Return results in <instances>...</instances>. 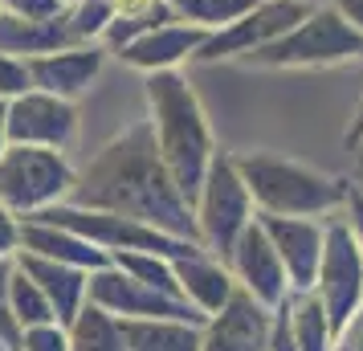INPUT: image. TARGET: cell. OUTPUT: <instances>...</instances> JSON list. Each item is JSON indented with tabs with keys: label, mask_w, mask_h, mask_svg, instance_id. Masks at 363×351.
<instances>
[{
	"label": "cell",
	"mask_w": 363,
	"mask_h": 351,
	"mask_svg": "<svg viewBox=\"0 0 363 351\" xmlns=\"http://www.w3.org/2000/svg\"><path fill=\"white\" fill-rule=\"evenodd\" d=\"M269 351H302L294 335V318H290V299L274 306V323H269Z\"/></svg>",
	"instance_id": "31"
},
{
	"label": "cell",
	"mask_w": 363,
	"mask_h": 351,
	"mask_svg": "<svg viewBox=\"0 0 363 351\" xmlns=\"http://www.w3.org/2000/svg\"><path fill=\"white\" fill-rule=\"evenodd\" d=\"M78 172L66 160V151L9 143L0 155V201L9 204L21 221L45 213L53 204H66L74 196Z\"/></svg>",
	"instance_id": "5"
},
{
	"label": "cell",
	"mask_w": 363,
	"mask_h": 351,
	"mask_svg": "<svg viewBox=\"0 0 363 351\" xmlns=\"http://www.w3.org/2000/svg\"><path fill=\"white\" fill-rule=\"evenodd\" d=\"M147 94V123L155 135V147L164 155L167 172L188 201L196 204V192L208 176V164L216 160V139L208 127V115L200 106L196 90L188 86L180 69H155L143 82Z\"/></svg>",
	"instance_id": "2"
},
{
	"label": "cell",
	"mask_w": 363,
	"mask_h": 351,
	"mask_svg": "<svg viewBox=\"0 0 363 351\" xmlns=\"http://www.w3.org/2000/svg\"><path fill=\"white\" fill-rule=\"evenodd\" d=\"M257 221L269 233L274 250L281 253V266L290 274V290H314L318 262H323V241H327V221L278 217V213H257Z\"/></svg>",
	"instance_id": "14"
},
{
	"label": "cell",
	"mask_w": 363,
	"mask_h": 351,
	"mask_svg": "<svg viewBox=\"0 0 363 351\" xmlns=\"http://www.w3.org/2000/svg\"><path fill=\"white\" fill-rule=\"evenodd\" d=\"M330 4H335V9H339V13H343V17L363 33V0H330Z\"/></svg>",
	"instance_id": "35"
},
{
	"label": "cell",
	"mask_w": 363,
	"mask_h": 351,
	"mask_svg": "<svg viewBox=\"0 0 363 351\" xmlns=\"http://www.w3.org/2000/svg\"><path fill=\"white\" fill-rule=\"evenodd\" d=\"M314 4H323V0H314Z\"/></svg>",
	"instance_id": "41"
},
{
	"label": "cell",
	"mask_w": 363,
	"mask_h": 351,
	"mask_svg": "<svg viewBox=\"0 0 363 351\" xmlns=\"http://www.w3.org/2000/svg\"><path fill=\"white\" fill-rule=\"evenodd\" d=\"M237 172L245 176L257 213H278V217H318L343 213L351 180L327 176L318 167H306L298 160L274 155V151H241L233 155Z\"/></svg>",
	"instance_id": "3"
},
{
	"label": "cell",
	"mask_w": 363,
	"mask_h": 351,
	"mask_svg": "<svg viewBox=\"0 0 363 351\" xmlns=\"http://www.w3.org/2000/svg\"><path fill=\"white\" fill-rule=\"evenodd\" d=\"M17 266L45 290V299H50L62 327H69L78 318V311L90 302V269L66 266V262H53V257H37V253H25V250L17 253Z\"/></svg>",
	"instance_id": "18"
},
{
	"label": "cell",
	"mask_w": 363,
	"mask_h": 351,
	"mask_svg": "<svg viewBox=\"0 0 363 351\" xmlns=\"http://www.w3.org/2000/svg\"><path fill=\"white\" fill-rule=\"evenodd\" d=\"M66 45H78V33L69 25V9L53 21H25L17 13H4L0 9V53L29 62V57L66 50Z\"/></svg>",
	"instance_id": "20"
},
{
	"label": "cell",
	"mask_w": 363,
	"mask_h": 351,
	"mask_svg": "<svg viewBox=\"0 0 363 351\" xmlns=\"http://www.w3.org/2000/svg\"><path fill=\"white\" fill-rule=\"evenodd\" d=\"M208 41V29H196L188 21H167L160 29L143 33L139 41L123 45L118 57L127 66L143 69V74H155V69H180L184 62H192L200 53V45Z\"/></svg>",
	"instance_id": "16"
},
{
	"label": "cell",
	"mask_w": 363,
	"mask_h": 351,
	"mask_svg": "<svg viewBox=\"0 0 363 351\" xmlns=\"http://www.w3.org/2000/svg\"><path fill=\"white\" fill-rule=\"evenodd\" d=\"M66 4H78V0H66Z\"/></svg>",
	"instance_id": "39"
},
{
	"label": "cell",
	"mask_w": 363,
	"mask_h": 351,
	"mask_svg": "<svg viewBox=\"0 0 363 351\" xmlns=\"http://www.w3.org/2000/svg\"><path fill=\"white\" fill-rule=\"evenodd\" d=\"M21 253V217L0 201V257H17Z\"/></svg>",
	"instance_id": "32"
},
{
	"label": "cell",
	"mask_w": 363,
	"mask_h": 351,
	"mask_svg": "<svg viewBox=\"0 0 363 351\" xmlns=\"http://www.w3.org/2000/svg\"><path fill=\"white\" fill-rule=\"evenodd\" d=\"M90 302H99L102 311H111L118 318H188V323H200V327L208 323V315H200L192 302L164 294V290L123 274L115 262L90 274Z\"/></svg>",
	"instance_id": "10"
},
{
	"label": "cell",
	"mask_w": 363,
	"mask_h": 351,
	"mask_svg": "<svg viewBox=\"0 0 363 351\" xmlns=\"http://www.w3.org/2000/svg\"><path fill=\"white\" fill-rule=\"evenodd\" d=\"M0 9L4 13H17L25 21H53V17H62L69 4L66 0H0Z\"/></svg>",
	"instance_id": "30"
},
{
	"label": "cell",
	"mask_w": 363,
	"mask_h": 351,
	"mask_svg": "<svg viewBox=\"0 0 363 351\" xmlns=\"http://www.w3.org/2000/svg\"><path fill=\"white\" fill-rule=\"evenodd\" d=\"M0 351H17V343H4V339H0Z\"/></svg>",
	"instance_id": "38"
},
{
	"label": "cell",
	"mask_w": 363,
	"mask_h": 351,
	"mask_svg": "<svg viewBox=\"0 0 363 351\" xmlns=\"http://www.w3.org/2000/svg\"><path fill=\"white\" fill-rule=\"evenodd\" d=\"M123 274H131V278H139V282L155 286V290H164V294H176V299H184L180 294V282H176V266H172V257H164V253H143V250H123L111 257ZM188 302V299H184Z\"/></svg>",
	"instance_id": "25"
},
{
	"label": "cell",
	"mask_w": 363,
	"mask_h": 351,
	"mask_svg": "<svg viewBox=\"0 0 363 351\" xmlns=\"http://www.w3.org/2000/svg\"><path fill=\"white\" fill-rule=\"evenodd\" d=\"M9 143H13L9 139V99H0V155L9 151Z\"/></svg>",
	"instance_id": "37"
},
{
	"label": "cell",
	"mask_w": 363,
	"mask_h": 351,
	"mask_svg": "<svg viewBox=\"0 0 363 351\" xmlns=\"http://www.w3.org/2000/svg\"><path fill=\"white\" fill-rule=\"evenodd\" d=\"M363 143V99H359V106H355V118H351V131H347V147L355 151Z\"/></svg>",
	"instance_id": "36"
},
{
	"label": "cell",
	"mask_w": 363,
	"mask_h": 351,
	"mask_svg": "<svg viewBox=\"0 0 363 351\" xmlns=\"http://www.w3.org/2000/svg\"><path fill=\"white\" fill-rule=\"evenodd\" d=\"M37 221H53L62 229H74L78 237L94 241L99 250H106L111 257L123 250H143V253H164V257H180V253H192L200 241H184V237H172L164 229H155L147 221L123 217V213H106V208H86V204H53L45 213H33ZM29 221V217H25Z\"/></svg>",
	"instance_id": "7"
},
{
	"label": "cell",
	"mask_w": 363,
	"mask_h": 351,
	"mask_svg": "<svg viewBox=\"0 0 363 351\" xmlns=\"http://www.w3.org/2000/svg\"><path fill=\"white\" fill-rule=\"evenodd\" d=\"M69 201L86 204V208H106V213L147 221V225H155L172 237H184V241H200L196 208L180 192L176 176L167 172L147 118L135 123L131 131L115 135L78 172V184H74Z\"/></svg>",
	"instance_id": "1"
},
{
	"label": "cell",
	"mask_w": 363,
	"mask_h": 351,
	"mask_svg": "<svg viewBox=\"0 0 363 351\" xmlns=\"http://www.w3.org/2000/svg\"><path fill=\"white\" fill-rule=\"evenodd\" d=\"M127 351H200L204 327L188 318H123Z\"/></svg>",
	"instance_id": "21"
},
{
	"label": "cell",
	"mask_w": 363,
	"mask_h": 351,
	"mask_svg": "<svg viewBox=\"0 0 363 351\" xmlns=\"http://www.w3.org/2000/svg\"><path fill=\"white\" fill-rule=\"evenodd\" d=\"M13 315H17V327H41V323H57L53 315L50 299H45V290L25 274V269H13Z\"/></svg>",
	"instance_id": "26"
},
{
	"label": "cell",
	"mask_w": 363,
	"mask_h": 351,
	"mask_svg": "<svg viewBox=\"0 0 363 351\" xmlns=\"http://www.w3.org/2000/svg\"><path fill=\"white\" fill-rule=\"evenodd\" d=\"M9 139L29 147L69 151L78 139V106L74 99H62L50 90H25L9 99Z\"/></svg>",
	"instance_id": "11"
},
{
	"label": "cell",
	"mask_w": 363,
	"mask_h": 351,
	"mask_svg": "<svg viewBox=\"0 0 363 351\" xmlns=\"http://www.w3.org/2000/svg\"><path fill=\"white\" fill-rule=\"evenodd\" d=\"M347 57H363V33L330 4H314L306 17L298 21L290 33L269 41L265 50L249 53L245 66L265 69H318V66H339Z\"/></svg>",
	"instance_id": "4"
},
{
	"label": "cell",
	"mask_w": 363,
	"mask_h": 351,
	"mask_svg": "<svg viewBox=\"0 0 363 351\" xmlns=\"http://www.w3.org/2000/svg\"><path fill=\"white\" fill-rule=\"evenodd\" d=\"M343 217H347V225H351V233H355V241H359V250H363V188L359 184L347 188Z\"/></svg>",
	"instance_id": "33"
},
{
	"label": "cell",
	"mask_w": 363,
	"mask_h": 351,
	"mask_svg": "<svg viewBox=\"0 0 363 351\" xmlns=\"http://www.w3.org/2000/svg\"><path fill=\"white\" fill-rule=\"evenodd\" d=\"M196 229H200V245L216 257L229 262L237 237L245 233L253 217H257V204L249 192L245 176L237 172V160L229 151H216V160L208 164V176L196 192Z\"/></svg>",
	"instance_id": "6"
},
{
	"label": "cell",
	"mask_w": 363,
	"mask_h": 351,
	"mask_svg": "<svg viewBox=\"0 0 363 351\" xmlns=\"http://www.w3.org/2000/svg\"><path fill=\"white\" fill-rule=\"evenodd\" d=\"M335 351H363V306L351 315L343 331L335 335Z\"/></svg>",
	"instance_id": "34"
},
{
	"label": "cell",
	"mask_w": 363,
	"mask_h": 351,
	"mask_svg": "<svg viewBox=\"0 0 363 351\" xmlns=\"http://www.w3.org/2000/svg\"><path fill=\"white\" fill-rule=\"evenodd\" d=\"M172 266H176L180 294L196 306L200 315H216V311L233 299V290H237V278H233L229 262L216 257V253H208L204 245H196L192 253L172 257Z\"/></svg>",
	"instance_id": "17"
},
{
	"label": "cell",
	"mask_w": 363,
	"mask_h": 351,
	"mask_svg": "<svg viewBox=\"0 0 363 351\" xmlns=\"http://www.w3.org/2000/svg\"><path fill=\"white\" fill-rule=\"evenodd\" d=\"M269 323H274V306H265L245 286H237L233 299L216 315H208L200 351H269Z\"/></svg>",
	"instance_id": "13"
},
{
	"label": "cell",
	"mask_w": 363,
	"mask_h": 351,
	"mask_svg": "<svg viewBox=\"0 0 363 351\" xmlns=\"http://www.w3.org/2000/svg\"><path fill=\"white\" fill-rule=\"evenodd\" d=\"M69 351H127L123 318L102 311L99 302H86L69 323Z\"/></svg>",
	"instance_id": "22"
},
{
	"label": "cell",
	"mask_w": 363,
	"mask_h": 351,
	"mask_svg": "<svg viewBox=\"0 0 363 351\" xmlns=\"http://www.w3.org/2000/svg\"><path fill=\"white\" fill-rule=\"evenodd\" d=\"M290 318H294V335L302 351H335V327H330L327 306L314 290L290 294Z\"/></svg>",
	"instance_id": "23"
},
{
	"label": "cell",
	"mask_w": 363,
	"mask_h": 351,
	"mask_svg": "<svg viewBox=\"0 0 363 351\" xmlns=\"http://www.w3.org/2000/svg\"><path fill=\"white\" fill-rule=\"evenodd\" d=\"M21 250L25 253H37V257H53V262H66V266H78V269H102L111 266V253L99 250L94 241L78 237L74 229H62L53 221H21Z\"/></svg>",
	"instance_id": "19"
},
{
	"label": "cell",
	"mask_w": 363,
	"mask_h": 351,
	"mask_svg": "<svg viewBox=\"0 0 363 351\" xmlns=\"http://www.w3.org/2000/svg\"><path fill=\"white\" fill-rule=\"evenodd\" d=\"M111 21H115V4L111 0H78V4H69V25H74L78 41H102Z\"/></svg>",
	"instance_id": "27"
},
{
	"label": "cell",
	"mask_w": 363,
	"mask_h": 351,
	"mask_svg": "<svg viewBox=\"0 0 363 351\" xmlns=\"http://www.w3.org/2000/svg\"><path fill=\"white\" fill-rule=\"evenodd\" d=\"M359 167H363V155H359Z\"/></svg>",
	"instance_id": "40"
},
{
	"label": "cell",
	"mask_w": 363,
	"mask_h": 351,
	"mask_svg": "<svg viewBox=\"0 0 363 351\" xmlns=\"http://www.w3.org/2000/svg\"><path fill=\"white\" fill-rule=\"evenodd\" d=\"M17 351H69V327H62V323L25 327V331H21Z\"/></svg>",
	"instance_id": "29"
},
{
	"label": "cell",
	"mask_w": 363,
	"mask_h": 351,
	"mask_svg": "<svg viewBox=\"0 0 363 351\" xmlns=\"http://www.w3.org/2000/svg\"><path fill=\"white\" fill-rule=\"evenodd\" d=\"M13 269H17V257H0V339L4 343H21V327L13 315Z\"/></svg>",
	"instance_id": "28"
},
{
	"label": "cell",
	"mask_w": 363,
	"mask_h": 351,
	"mask_svg": "<svg viewBox=\"0 0 363 351\" xmlns=\"http://www.w3.org/2000/svg\"><path fill=\"white\" fill-rule=\"evenodd\" d=\"M311 9H314V0H257L241 21H233L225 29L208 33V41L200 45V53L192 62H229V57H241L245 62L249 53L265 50L269 41H278L281 33H290Z\"/></svg>",
	"instance_id": "9"
},
{
	"label": "cell",
	"mask_w": 363,
	"mask_h": 351,
	"mask_svg": "<svg viewBox=\"0 0 363 351\" xmlns=\"http://www.w3.org/2000/svg\"><path fill=\"white\" fill-rule=\"evenodd\" d=\"M229 269L237 278V286H245L249 294L262 299L265 306H278V302H286L294 294L290 290V274L281 266V253L274 250V241H269V233L262 229L257 217H253V225L245 233L237 237V245L229 253Z\"/></svg>",
	"instance_id": "12"
},
{
	"label": "cell",
	"mask_w": 363,
	"mask_h": 351,
	"mask_svg": "<svg viewBox=\"0 0 363 351\" xmlns=\"http://www.w3.org/2000/svg\"><path fill=\"white\" fill-rule=\"evenodd\" d=\"M253 4L257 0H172V13H176V21H188L196 29L216 33L233 21H241Z\"/></svg>",
	"instance_id": "24"
},
{
	"label": "cell",
	"mask_w": 363,
	"mask_h": 351,
	"mask_svg": "<svg viewBox=\"0 0 363 351\" xmlns=\"http://www.w3.org/2000/svg\"><path fill=\"white\" fill-rule=\"evenodd\" d=\"M106 53L111 50L102 41H78V45H66V50L29 57L25 69H29L33 90H50V94H62V99H78L86 86L102 74Z\"/></svg>",
	"instance_id": "15"
},
{
	"label": "cell",
	"mask_w": 363,
	"mask_h": 351,
	"mask_svg": "<svg viewBox=\"0 0 363 351\" xmlns=\"http://www.w3.org/2000/svg\"><path fill=\"white\" fill-rule=\"evenodd\" d=\"M314 294L327 306L335 335L343 331L351 323V315L363 306V250L343 213H330L327 217V241H323V262H318Z\"/></svg>",
	"instance_id": "8"
}]
</instances>
